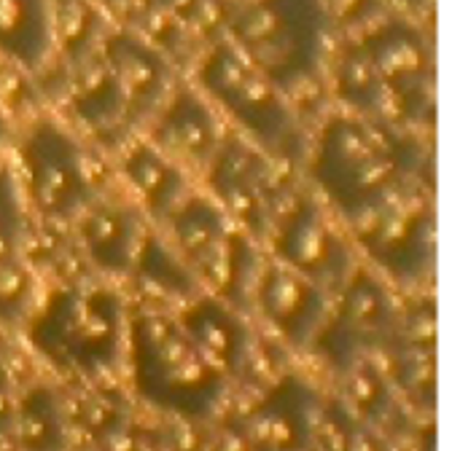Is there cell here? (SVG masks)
<instances>
[{
	"label": "cell",
	"mask_w": 460,
	"mask_h": 451,
	"mask_svg": "<svg viewBox=\"0 0 460 451\" xmlns=\"http://www.w3.org/2000/svg\"><path fill=\"white\" fill-rule=\"evenodd\" d=\"M302 167L310 188L348 229L407 186L434 188L426 132L342 108L310 134Z\"/></svg>",
	"instance_id": "cell-1"
},
{
	"label": "cell",
	"mask_w": 460,
	"mask_h": 451,
	"mask_svg": "<svg viewBox=\"0 0 460 451\" xmlns=\"http://www.w3.org/2000/svg\"><path fill=\"white\" fill-rule=\"evenodd\" d=\"M121 363L132 398L162 420L213 422L232 387L189 339L178 315L156 307L129 312Z\"/></svg>",
	"instance_id": "cell-2"
},
{
	"label": "cell",
	"mask_w": 460,
	"mask_h": 451,
	"mask_svg": "<svg viewBox=\"0 0 460 451\" xmlns=\"http://www.w3.org/2000/svg\"><path fill=\"white\" fill-rule=\"evenodd\" d=\"M129 307L108 285L67 280L59 282L24 323L27 344L57 371L100 382L124 360Z\"/></svg>",
	"instance_id": "cell-3"
},
{
	"label": "cell",
	"mask_w": 460,
	"mask_h": 451,
	"mask_svg": "<svg viewBox=\"0 0 460 451\" xmlns=\"http://www.w3.org/2000/svg\"><path fill=\"white\" fill-rule=\"evenodd\" d=\"M191 83L224 121L270 159L302 167L310 134L291 97L245 59L226 38L208 43L191 62Z\"/></svg>",
	"instance_id": "cell-4"
},
{
	"label": "cell",
	"mask_w": 460,
	"mask_h": 451,
	"mask_svg": "<svg viewBox=\"0 0 460 451\" xmlns=\"http://www.w3.org/2000/svg\"><path fill=\"white\" fill-rule=\"evenodd\" d=\"M334 30L329 0H240L224 38L294 97L326 73Z\"/></svg>",
	"instance_id": "cell-5"
},
{
	"label": "cell",
	"mask_w": 460,
	"mask_h": 451,
	"mask_svg": "<svg viewBox=\"0 0 460 451\" xmlns=\"http://www.w3.org/2000/svg\"><path fill=\"white\" fill-rule=\"evenodd\" d=\"M156 229L191 266L205 293L251 315V293L267 250L237 229L213 196L194 186Z\"/></svg>",
	"instance_id": "cell-6"
},
{
	"label": "cell",
	"mask_w": 460,
	"mask_h": 451,
	"mask_svg": "<svg viewBox=\"0 0 460 451\" xmlns=\"http://www.w3.org/2000/svg\"><path fill=\"white\" fill-rule=\"evenodd\" d=\"M361 264L396 288L420 291L437 264V212L429 186H407L348 229Z\"/></svg>",
	"instance_id": "cell-7"
},
{
	"label": "cell",
	"mask_w": 460,
	"mask_h": 451,
	"mask_svg": "<svg viewBox=\"0 0 460 451\" xmlns=\"http://www.w3.org/2000/svg\"><path fill=\"white\" fill-rule=\"evenodd\" d=\"M372 67L377 70L391 121L415 129H434V40L431 32L410 13H383L353 35Z\"/></svg>",
	"instance_id": "cell-8"
},
{
	"label": "cell",
	"mask_w": 460,
	"mask_h": 451,
	"mask_svg": "<svg viewBox=\"0 0 460 451\" xmlns=\"http://www.w3.org/2000/svg\"><path fill=\"white\" fill-rule=\"evenodd\" d=\"M16 161L24 202L46 223H73L97 196L84 145L57 118H35L22 132Z\"/></svg>",
	"instance_id": "cell-9"
},
{
	"label": "cell",
	"mask_w": 460,
	"mask_h": 451,
	"mask_svg": "<svg viewBox=\"0 0 460 451\" xmlns=\"http://www.w3.org/2000/svg\"><path fill=\"white\" fill-rule=\"evenodd\" d=\"M402 301L394 285L367 264H358L332 293L329 315L310 350L334 377L364 358H380L399 325Z\"/></svg>",
	"instance_id": "cell-10"
},
{
	"label": "cell",
	"mask_w": 460,
	"mask_h": 451,
	"mask_svg": "<svg viewBox=\"0 0 460 451\" xmlns=\"http://www.w3.org/2000/svg\"><path fill=\"white\" fill-rule=\"evenodd\" d=\"M270 258L337 291L361 264L348 226L313 188H288L264 239Z\"/></svg>",
	"instance_id": "cell-11"
},
{
	"label": "cell",
	"mask_w": 460,
	"mask_h": 451,
	"mask_svg": "<svg viewBox=\"0 0 460 451\" xmlns=\"http://www.w3.org/2000/svg\"><path fill=\"white\" fill-rule=\"evenodd\" d=\"M278 161L261 148L229 129L216 156L199 175L202 191L218 202L229 221L264 245L278 207L286 196V186L278 172Z\"/></svg>",
	"instance_id": "cell-12"
},
{
	"label": "cell",
	"mask_w": 460,
	"mask_h": 451,
	"mask_svg": "<svg viewBox=\"0 0 460 451\" xmlns=\"http://www.w3.org/2000/svg\"><path fill=\"white\" fill-rule=\"evenodd\" d=\"M329 307L332 291L270 256L264 258L251 293V312H256L280 344L307 352L329 315Z\"/></svg>",
	"instance_id": "cell-13"
},
{
	"label": "cell",
	"mask_w": 460,
	"mask_h": 451,
	"mask_svg": "<svg viewBox=\"0 0 460 451\" xmlns=\"http://www.w3.org/2000/svg\"><path fill=\"white\" fill-rule=\"evenodd\" d=\"M323 393L302 371H283L243 414L251 451H313Z\"/></svg>",
	"instance_id": "cell-14"
},
{
	"label": "cell",
	"mask_w": 460,
	"mask_h": 451,
	"mask_svg": "<svg viewBox=\"0 0 460 451\" xmlns=\"http://www.w3.org/2000/svg\"><path fill=\"white\" fill-rule=\"evenodd\" d=\"M143 126V137L151 140L191 178H199L205 172L229 132L221 113L191 81L175 83V89Z\"/></svg>",
	"instance_id": "cell-15"
},
{
	"label": "cell",
	"mask_w": 460,
	"mask_h": 451,
	"mask_svg": "<svg viewBox=\"0 0 460 451\" xmlns=\"http://www.w3.org/2000/svg\"><path fill=\"white\" fill-rule=\"evenodd\" d=\"M385 371L410 412L434 417L437 409V304L420 293L402 304L391 347L383 352Z\"/></svg>",
	"instance_id": "cell-16"
},
{
	"label": "cell",
	"mask_w": 460,
	"mask_h": 451,
	"mask_svg": "<svg viewBox=\"0 0 460 451\" xmlns=\"http://www.w3.org/2000/svg\"><path fill=\"white\" fill-rule=\"evenodd\" d=\"M97 51L124 97L132 124L143 126L175 89V62L135 24H111Z\"/></svg>",
	"instance_id": "cell-17"
},
{
	"label": "cell",
	"mask_w": 460,
	"mask_h": 451,
	"mask_svg": "<svg viewBox=\"0 0 460 451\" xmlns=\"http://www.w3.org/2000/svg\"><path fill=\"white\" fill-rule=\"evenodd\" d=\"M148 231V218L129 196H94L73 221V237L102 280H127L132 272L140 239Z\"/></svg>",
	"instance_id": "cell-18"
},
{
	"label": "cell",
	"mask_w": 460,
	"mask_h": 451,
	"mask_svg": "<svg viewBox=\"0 0 460 451\" xmlns=\"http://www.w3.org/2000/svg\"><path fill=\"white\" fill-rule=\"evenodd\" d=\"M234 0H135V27L175 65L224 38Z\"/></svg>",
	"instance_id": "cell-19"
},
{
	"label": "cell",
	"mask_w": 460,
	"mask_h": 451,
	"mask_svg": "<svg viewBox=\"0 0 460 451\" xmlns=\"http://www.w3.org/2000/svg\"><path fill=\"white\" fill-rule=\"evenodd\" d=\"M197 350L229 379H240L256 358V331L245 309L213 296L199 293L181 304L175 312Z\"/></svg>",
	"instance_id": "cell-20"
},
{
	"label": "cell",
	"mask_w": 460,
	"mask_h": 451,
	"mask_svg": "<svg viewBox=\"0 0 460 451\" xmlns=\"http://www.w3.org/2000/svg\"><path fill=\"white\" fill-rule=\"evenodd\" d=\"M116 167L127 196L154 226H159L194 188V178L146 137H129L121 143L116 151Z\"/></svg>",
	"instance_id": "cell-21"
},
{
	"label": "cell",
	"mask_w": 460,
	"mask_h": 451,
	"mask_svg": "<svg viewBox=\"0 0 460 451\" xmlns=\"http://www.w3.org/2000/svg\"><path fill=\"white\" fill-rule=\"evenodd\" d=\"M65 100L73 118L92 132L100 145L119 151V145L132 137L135 124L100 51L67 67Z\"/></svg>",
	"instance_id": "cell-22"
},
{
	"label": "cell",
	"mask_w": 460,
	"mask_h": 451,
	"mask_svg": "<svg viewBox=\"0 0 460 451\" xmlns=\"http://www.w3.org/2000/svg\"><path fill=\"white\" fill-rule=\"evenodd\" d=\"M70 406L49 382H30L16 390L11 444L16 451H73Z\"/></svg>",
	"instance_id": "cell-23"
},
{
	"label": "cell",
	"mask_w": 460,
	"mask_h": 451,
	"mask_svg": "<svg viewBox=\"0 0 460 451\" xmlns=\"http://www.w3.org/2000/svg\"><path fill=\"white\" fill-rule=\"evenodd\" d=\"M337 398L367 425L391 438L407 420V406L402 403L385 366L380 358H364L337 377Z\"/></svg>",
	"instance_id": "cell-24"
},
{
	"label": "cell",
	"mask_w": 460,
	"mask_h": 451,
	"mask_svg": "<svg viewBox=\"0 0 460 451\" xmlns=\"http://www.w3.org/2000/svg\"><path fill=\"white\" fill-rule=\"evenodd\" d=\"M54 54L49 0H0V59L38 73Z\"/></svg>",
	"instance_id": "cell-25"
},
{
	"label": "cell",
	"mask_w": 460,
	"mask_h": 451,
	"mask_svg": "<svg viewBox=\"0 0 460 451\" xmlns=\"http://www.w3.org/2000/svg\"><path fill=\"white\" fill-rule=\"evenodd\" d=\"M127 280L137 282L156 299H164L172 304H186L202 293V285L197 274L191 272V266L181 258V253L170 245V239L159 229H151V226L146 237L140 239V247L135 253L132 272Z\"/></svg>",
	"instance_id": "cell-26"
},
{
	"label": "cell",
	"mask_w": 460,
	"mask_h": 451,
	"mask_svg": "<svg viewBox=\"0 0 460 451\" xmlns=\"http://www.w3.org/2000/svg\"><path fill=\"white\" fill-rule=\"evenodd\" d=\"M326 70L332 78V91L342 110H350L358 116L391 118L385 86L353 38H348L342 46L332 48Z\"/></svg>",
	"instance_id": "cell-27"
},
{
	"label": "cell",
	"mask_w": 460,
	"mask_h": 451,
	"mask_svg": "<svg viewBox=\"0 0 460 451\" xmlns=\"http://www.w3.org/2000/svg\"><path fill=\"white\" fill-rule=\"evenodd\" d=\"M49 8L54 54H59L67 67L100 48L111 24L108 13L94 0H49Z\"/></svg>",
	"instance_id": "cell-28"
},
{
	"label": "cell",
	"mask_w": 460,
	"mask_h": 451,
	"mask_svg": "<svg viewBox=\"0 0 460 451\" xmlns=\"http://www.w3.org/2000/svg\"><path fill=\"white\" fill-rule=\"evenodd\" d=\"M313 451H394L391 438H385L380 430L358 420L340 398L337 393L323 395L318 420H315V436Z\"/></svg>",
	"instance_id": "cell-29"
},
{
	"label": "cell",
	"mask_w": 460,
	"mask_h": 451,
	"mask_svg": "<svg viewBox=\"0 0 460 451\" xmlns=\"http://www.w3.org/2000/svg\"><path fill=\"white\" fill-rule=\"evenodd\" d=\"M92 385L94 387L81 398L75 412H70L73 430H78L89 441V447L137 420L132 393L108 387V385H102V379L92 382Z\"/></svg>",
	"instance_id": "cell-30"
},
{
	"label": "cell",
	"mask_w": 460,
	"mask_h": 451,
	"mask_svg": "<svg viewBox=\"0 0 460 451\" xmlns=\"http://www.w3.org/2000/svg\"><path fill=\"white\" fill-rule=\"evenodd\" d=\"M35 269L27 264L24 256L0 264V328L16 331L24 328L27 317L32 315L35 299Z\"/></svg>",
	"instance_id": "cell-31"
},
{
	"label": "cell",
	"mask_w": 460,
	"mask_h": 451,
	"mask_svg": "<svg viewBox=\"0 0 460 451\" xmlns=\"http://www.w3.org/2000/svg\"><path fill=\"white\" fill-rule=\"evenodd\" d=\"M30 237V207L19 188L16 172L0 167V264L24 256Z\"/></svg>",
	"instance_id": "cell-32"
},
{
	"label": "cell",
	"mask_w": 460,
	"mask_h": 451,
	"mask_svg": "<svg viewBox=\"0 0 460 451\" xmlns=\"http://www.w3.org/2000/svg\"><path fill=\"white\" fill-rule=\"evenodd\" d=\"M210 422H189V420H164L156 428V444L162 451H205Z\"/></svg>",
	"instance_id": "cell-33"
},
{
	"label": "cell",
	"mask_w": 460,
	"mask_h": 451,
	"mask_svg": "<svg viewBox=\"0 0 460 451\" xmlns=\"http://www.w3.org/2000/svg\"><path fill=\"white\" fill-rule=\"evenodd\" d=\"M92 451H162L156 444V430L140 425L137 420L129 422L127 428L100 438L92 444Z\"/></svg>",
	"instance_id": "cell-34"
},
{
	"label": "cell",
	"mask_w": 460,
	"mask_h": 451,
	"mask_svg": "<svg viewBox=\"0 0 460 451\" xmlns=\"http://www.w3.org/2000/svg\"><path fill=\"white\" fill-rule=\"evenodd\" d=\"M205 451H251V441L243 425V414H229L208 430Z\"/></svg>",
	"instance_id": "cell-35"
},
{
	"label": "cell",
	"mask_w": 460,
	"mask_h": 451,
	"mask_svg": "<svg viewBox=\"0 0 460 451\" xmlns=\"http://www.w3.org/2000/svg\"><path fill=\"white\" fill-rule=\"evenodd\" d=\"M13 412H16V387L11 382V377L0 369V444L11 441Z\"/></svg>",
	"instance_id": "cell-36"
},
{
	"label": "cell",
	"mask_w": 460,
	"mask_h": 451,
	"mask_svg": "<svg viewBox=\"0 0 460 451\" xmlns=\"http://www.w3.org/2000/svg\"><path fill=\"white\" fill-rule=\"evenodd\" d=\"M383 3H394L399 8V13H410V16L420 19V13L429 11L434 0H383Z\"/></svg>",
	"instance_id": "cell-37"
},
{
	"label": "cell",
	"mask_w": 460,
	"mask_h": 451,
	"mask_svg": "<svg viewBox=\"0 0 460 451\" xmlns=\"http://www.w3.org/2000/svg\"><path fill=\"white\" fill-rule=\"evenodd\" d=\"M108 16H124V13H132L135 8V0H94Z\"/></svg>",
	"instance_id": "cell-38"
},
{
	"label": "cell",
	"mask_w": 460,
	"mask_h": 451,
	"mask_svg": "<svg viewBox=\"0 0 460 451\" xmlns=\"http://www.w3.org/2000/svg\"><path fill=\"white\" fill-rule=\"evenodd\" d=\"M8 134H11V121H8L5 105H3V100H0V145L8 140Z\"/></svg>",
	"instance_id": "cell-39"
},
{
	"label": "cell",
	"mask_w": 460,
	"mask_h": 451,
	"mask_svg": "<svg viewBox=\"0 0 460 451\" xmlns=\"http://www.w3.org/2000/svg\"><path fill=\"white\" fill-rule=\"evenodd\" d=\"M73 451H75V449H73ZM84 451H92V447H89V449H84Z\"/></svg>",
	"instance_id": "cell-40"
},
{
	"label": "cell",
	"mask_w": 460,
	"mask_h": 451,
	"mask_svg": "<svg viewBox=\"0 0 460 451\" xmlns=\"http://www.w3.org/2000/svg\"><path fill=\"white\" fill-rule=\"evenodd\" d=\"M234 3H240V0H234Z\"/></svg>",
	"instance_id": "cell-41"
}]
</instances>
